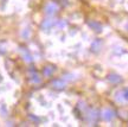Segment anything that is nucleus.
Listing matches in <instances>:
<instances>
[{"mask_svg":"<svg viewBox=\"0 0 128 127\" xmlns=\"http://www.w3.org/2000/svg\"><path fill=\"white\" fill-rule=\"evenodd\" d=\"M57 10H58V6H57L56 3H49V4L45 6V12L48 14H50V16L55 14L56 12H57Z\"/></svg>","mask_w":128,"mask_h":127,"instance_id":"nucleus-1","label":"nucleus"},{"mask_svg":"<svg viewBox=\"0 0 128 127\" xmlns=\"http://www.w3.org/2000/svg\"><path fill=\"white\" fill-rule=\"evenodd\" d=\"M115 116V113L112 110V109H104L103 112H102V118L107 120V121H110V120H113Z\"/></svg>","mask_w":128,"mask_h":127,"instance_id":"nucleus-2","label":"nucleus"},{"mask_svg":"<svg viewBox=\"0 0 128 127\" xmlns=\"http://www.w3.org/2000/svg\"><path fill=\"white\" fill-rule=\"evenodd\" d=\"M116 99L119 101H128V88H124L119 94H116Z\"/></svg>","mask_w":128,"mask_h":127,"instance_id":"nucleus-3","label":"nucleus"},{"mask_svg":"<svg viewBox=\"0 0 128 127\" xmlns=\"http://www.w3.org/2000/svg\"><path fill=\"white\" fill-rule=\"evenodd\" d=\"M88 25L92 27V30H95L96 32H101V31H102V26H101L98 23H96V22H89V23H88Z\"/></svg>","mask_w":128,"mask_h":127,"instance_id":"nucleus-4","label":"nucleus"},{"mask_svg":"<svg viewBox=\"0 0 128 127\" xmlns=\"http://www.w3.org/2000/svg\"><path fill=\"white\" fill-rule=\"evenodd\" d=\"M108 80L110 82H113V83H120V82L122 81V78L118 75H115V74H110L109 76H108Z\"/></svg>","mask_w":128,"mask_h":127,"instance_id":"nucleus-5","label":"nucleus"},{"mask_svg":"<svg viewBox=\"0 0 128 127\" xmlns=\"http://www.w3.org/2000/svg\"><path fill=\"white\" fill-rule=\"evenodd\" d=\"M52 86L55 87L56 89H63L64 87H65V84H64L63 81H60V80H56V81H54Z\"/></svg>","mask_w":128,"mask_h":127,"instance_id":"nucleus-6","label":"nucleus"},{"mask_svg":"<svg viewBox=\"0 0 128 127\" xmlns=\"http://www.w3.org/2000/svg\"><path fill=\"white\" fill-rule=\"evenodd\" d=\"M54 71H55V68H54V67H46V68L44 69L43 74H44L45 76H51V75L54 74Z\"/></svg>","mask_w":128,"mask_h":127,"instance_id":"nucleus-7","label":"nucleus"},{"mask_svg":"<svg viewBox=\"0 0 128 127\" xmlns=\"http://www.w3.org/2000/svg\"><path fill=\"white\" fill-rule=\"evenodd\" d=\"M31 81L33 82V83H39V82H40V77L38 76V74H37L36 71H33V75L31 76Z\"/></svg>","mask_w":128,"mask_h":127,"instance_id":"nucleus-8","label":"nucleus"},{"mask_svg":"<svg viewBox=\"0 0 128 127\" xmlns=\"http://www.w3.org/2000/svg\"><path fill=\"white\" fill-rule=\"evenodd\" d=\"M54 25V22H51V20H45L44 23H43V29H45V30H48V29H50L51 26Z\"/></svg>","mask_w":128,"mask_h":127,"instance_id":"nucleus-9","label":"nucleus"},{"mask_svg":"<svg viewBox=\"0 0 128 127\" xmlns=\"http://www.w3.org/2000/svg\"><path fill=\"white\" fill-rule=\"evenodd\" d=\"M22 52H23V55H24V57H25V59H26L28 62H30V61H31V56H30V54H28V52L25 50V49H23V50H22Z\"/></svg>","mask_w":128,"mask_h":127,"instance_id":"nucleus-10","label":"nucleus"},{"mask_svg":"<svg viewBox=\"0 0 128 127\" xmlns=\"http://www.w3.org/2000/svg\"><path fill=\"white\" fill-rule=\"evenodd\" d=\"M127 30H128V24H127Z\"/></svg>","mask_w":128,"mask_h":127,"instance_id":"nucleus-11","label":"nucleus"}]
</instances>
